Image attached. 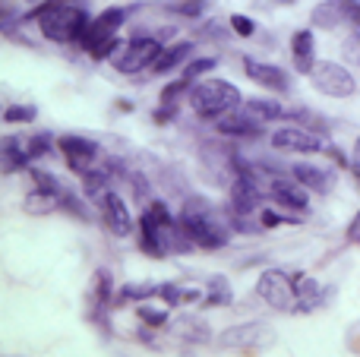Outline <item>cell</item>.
<instances>
[{"label": "cell", "instance_id": "obj_1", "mask_svg": "<svg viewBox=\"0 0 360 357\" xmlns=\"http://www.w3.org/2000/svg\"><path fill=\"white\" fill-rule=\"evenodd\" d=\"M29 19H35L41 35L54 44H79L89 25V13L73 0H41L32 6Z\"/></svg>", "mask_w": 360, "mask_h": 357}, {"label": "cell", "instance_id": "obj_2", "mask_svg": "<svg viewBox=\"0 0 360 357\" xmlns=\"http://www.w3.org/2000/svg\"><path fill=\"white\" fill-rule=\"evenodd\" d=\"M190 108L199 120H215L221 117L224 111L240 105V89L228 79H202L190 89Z\"/></svg>", "mask_w": 360, "mask_h": 357}, {"label": "cell", "instance_id": "obj_3", "mask_svg": "<svg viewBox=\"0 0 360 357\" xmlns=\"http://www.w3.org/2000/svg\"><path fill=\"white\" fill-rule=\"evenodd\" d=\"M162 48H165V44L158 41L155 35H136V38H130V41H127V48L120 51L111 63H114V70H117V73L136 76V73H143V70L155 67Z\"/></svg>", "mask_w": 360, "mask_h": 357}, {"label": "cell", "instance_id": "obj_4", "mask_svg": "<svg viewBox=\"0 0 360 357\" xmlns=\"http://www.w3.org/2000/svg\"><path fill=\"white\" fill-rule=\"evenodd\" d=\"M256 297L262 304H269L272 310H281V313H294V304H297L291 275L281 269H266L256 278Z\"/></svg>", "mask_w": 360, "mask_h": 357}, {"label": "cell", "instance_id": "obj_5", "mask_svg": "<svg viewBox=\"0 0 360 357\" xmlns=\"http://www.w3.org/2000/svg\"><path fill=\"white\" fill-rule=\"evenodd\" d=\"M310 82L316 92L329 95V98H351V95L357 92V79L351 76V70L335 60H316V67H313V73H310Z\"/></svg>", "mask_w": 360, "mask_h": 357}, {"label": "cell", "instance_id": "obj_6", "mask_svg": "<svg viewBox=\"0 0 360 357\" xmlns=\"http://www.w3.org/2000/svg\"><path fill=\"white\" fill-rule=\"evenodd\" d=\"M269 200H272L278 209L291 212V215L294 212L297 215L310 212V190H307L300 181H294L291 171H288V174L272 171V181H269Z\"/></svg>", "mask_w": 360, "mask_h": 357}, {"label": "cell", "instance_id": "obj_7", "mask_svg": "<svg viewBox=\"0 0 360 357\" xmlns=\"http://www.w3.org/2000/svg\"><path fill=\"white\" fill-rule=\"evenodd\" d=\"M275 152H297V155H316V152L326 149L323 143V133L310 130V126H300V124H291V126H278V130L269 136Z\"/></svg>", "mask_w": 360, "mask_h": 357}, {"label": "cell", "instance_id": "obj_8", "mask_svg": "<svg viewBox=\"0 0 360 357\" xmlns=\"http://www.w3.org/2000/svg\"><path fill=\"white\" fill-rule=\"evenodd\" d=\"M266 190H262V183L256 181V177L250 174H237L234 181L228 183V202H231V212L234 215H243V219H250V215H256L262 209V200H266Z\"/></svg>", "mask_w": 360, "mask_h": 357}, {"label": "cell", "instance_id": "obj_9", "mask_svg": "<svg viewBox=\"0 0 360 357\" xmlns=\"http://www.w3.org/2000/svg\"><path fill=\"white\" fill-rule=\"evenodd\" d=\"M124 19H127L124 6H108V10H101L98 16H92L89 25H86V32H82V38H79V51L92 54L101 41H108V38L117 35L120 25H124Z\"/></svg>", "mask_w": 360, "mask_h": 357}, {"label": "cell", "instance_id": "obj_10", "mask_svg": "<svg viewBox=\"0 0 360 357\" xmlns=\"http://www.w3.org/2000/svg\"><path fill=\"white\" fill-rule=\"evenodd\" d=\"M57 149H60L63 162H67V168L73 171V174H86L89 168H95L98 152H101L98 143H92V139H86V136H73V133L57 139Z\"/></svg>", "mask_w": 360, "mask_h": 357}, {"label": "cell", "instance_id": "obj_11", "mask_svg": "<svg viewBox=\"0 0 360 357\" xmlns=\"http://www.w3.org/2000/svg\"><path fill=\"white\" fill-rule=\"evenodd\" d=\"M243 73H247L256 86H262L272 95L291 92V76L281 67H275V63H262V60H253V57H243Z\"/></svg>", "mask_w": 360, "mask_h": 357}, {"label": "cell", "instance_id": "obj_12", "mask_svg": "<svg viewBox=\"0 0 360 357\" xmlns=\"http://www.w3.org/2000/svg\"><path fill=\"white\" fill-rule=\"evenodd\" d=\"M212 124H215L218 136H231V139H253V136H259L262 133V126L256 124V120L250 117L240 105L231 108V111H224L221 117H215Z\"/></svg>", "mask_w": 360, "mask_h": 357}, {"label": "cell", "instance_id": "obj_13", "mask_svg": "<svg viewBox=\"0 0 360 357\" xmlns=\"http://www.w3.org/2000/svg\"><path fill=\"white\" fill-rule=\"evenodd\" d=\"M272 342V332L259 323H243V326H231L218 335L221 348H262Z\"/></svg>", "mask_w": 360, "mask_h": 357}, {"label": "cell", "instance_id": "obj_14", "mask_svg": "<svg viewBox=\"0 0 360 357\" xmlns=\"http://www.w3.org/2000/svg\"><path fill=\"white\" fill-rule=\"evenodd\" d=\"M98 215L105 221V228L114 234V238H130L133 234V215L127 209V202L120 200L117 193H111L105 202L98 206Z\"/></svg>", "mask_w": 360, "mask_h": 357}, {"label": "cell", "instance_id": "obj_15", "mask_svg": "<svg viewBox=\"0 0 360 357\" xmlns=\"http://www.w3.org/2000/svg\"><path fill=\"white\" fill-rule=\"evenodd\" d=\"M291 177L304 183L310 193H329V190L335 187V171L323 168V164H313V162H294Z\"/></svg>", "mask_w": 360, "mask_h": 357}, {"label": "cell", "instance_id": "obj_16", "mask_svg": "<svg viewBox=\"0 0 360 357\" xmlns=\"http://www.w3.org/2000/svg\"><path fill=\"white\" fill-rule=\"evenodd\" d=\"M82 177V196L92 202L95 209L114 193V171L111 168H89Z\"/></svg>", "mask_w": 360, "mask_h": 357}, {"label": "cell", "instance_id": "obj_17", "mask_svg": "<svg viewBox=\"0 0 360 357\" xmlns=\"http://www.w3.org/2000/svg\"><path fill=\"white\" fill-rule=\"evenodd\" d=\"M291 60L300 76L313 73V67H316V38H313V29H300L291 35Z\"/></svg>", "mask_w": 360, "mask_h": 357}, {"label": "cell", "instance_id": "obj_18", "mask_svg": "<svg viewBox=\"0 0 360 357\" xmlns=\"http://www.w3.org/2000/svg\"><path fill=\"white\" fill-rule=\"evenodd\" d=\"M240 108H243V111H247L259 126H269L272 120H281V117L288 114L285 105H281L278 98H272V95H269V98H243Z\"/></svg>", "mask_w": 360, "mask_h": 357}, {"label": "cell", "instance_id": "obj_19", "mask_svg": "<svg viewBox=\"0 0 360 357\" xmlns=\"http://www.w3.org/2000/svg\"><path fill=\"white\" fill-rule=\"evenodd\" d=\"M139 250L152 259L168 257V253H165V244H162V228H158V221L152 219L149 212H143V219H139Z\"/></svg>", "mask_w": 360, "mask_h": 357}, {"label": "cell", "instance_id": "obj_20", "mask_svg": "<svg viewBox=\"0 0 360 357\" xmlns=\"http://www.w3.org/2000/svg\"><path fill=\"white\" fill-rule=\"evenodd\" d=\"M294 291H297V304H294V313H310L319 307V282L304 272H294L291 275Z\"/></svg>", "mask_w": 360, "mask_h": 357}, {"label": "cell", "instance_id": "obj_21", "mask_svg": "<svg viewBox=\"0 0 360 357\" xmlns=\"http://www.w3.org/2000/svg\"><path fill=\"white\" fill-rule=\"evenodd\" d=\"M193 54V41H174L168 44V48H162V54H158L155 67H152V73L155 76H165V73H174L180 63H186Z\"/></svg>", "mask_w": 360, "mask_h": 357}, {"label": "cell", "instance_id": "obj_22", "mask_svg": "<svg viewBox=\"0 0 360 357\" xmlns=\"http://www.w3.org/2000/svg\"><path fill=\"white\" fill-rule=\"evenodd\" d=\"M310 22L316 25V29H338V25H345L348 19H345V10H342V0H323V4L316 6V10L310 13Z\"/></svg>", "mask_w": 360, "mask_h": 357}, {"label": "cell", "instance_id": "obj_23", "mask_svg": "<svg viewBox=\"0 0 360 357\" xmlns=\"http://www.w3.org/2000/svg\"><path fill=\"white\" fill-rule=\"evenodd\" d=\"M57 209H60V196L48 193V190H38V187H32L22 200L25 215H51V212H57Z\"/></svg>", "mask_w": 360, "mask_h": 357}, {"label": "cell", "instance_id": "obj_24", "mask_svg": "<svg viewBox=\"0 0 360 357\" xmlns=\"http://www.w3.org/2000/svg\"><path fill=\"white\" fill-rule=\"evenodd\" d=\"M29 168V152L19 139L6 136L4 139V174H13V171H25Z\"/></svg>", "mask_w": 360, "mask_h": 357}, {"label": "cell", "instance_id": "obj_25", "mask_svg": "<svg viewBox=\"0 0 360 357\" xmlns=\"http://www.w3.org/2000/svg\"><path fill=\"white\" fill-rule=\"evenodd\" d=\"M205 297H202V307H231V301H234V294H231V285L224 282L221 275L209 278V285H205Z\"/></svg>", "mask_w": 360, "mask_h": 357}, {"label": "cell", "instance_id": "obj_26", "mask_svg": "<svg viewBox=\"0 0 360 357\" xmlns=\"http://www.w3.org/2000/svg\"><path fill=\"white\" fill-rule=\"evenodd\" d=\"M174 332L180 335V339H186V342H209L212 339L209 326H205L202 320H196V316H184V320H177Z\"/></svg>", "mask_w": 360, "mask_h": 357}, {"label": "cell", "instance_id": "obj_27", "mask_svg": "<svg viewBox=\"0 0 360 357\" xmlns=\"http://www.w3.org/2000/svg\"><path fill=\"white\" fill-rule=\"evenodd\" d=\"M95 307H114V278L108 269L95 272Z\"/></svg>", "mask_w": 360, "mask_h": 357}, {"label": "cell", "instance_id": "obj_28", "mask_svg": "<svg viewBox=\"0 0 360 357\" xmlns=\"http://www.w3.org/2000/svg\"><path fill=\"white\" fill-rule=\"evenodd\" d=\"M190 89H193V79L190 76H180V79L168 82V86L162 89L158 101H162V105H180V98H190Z\"/></svg>", "mask_w": 360, "mask_h": 357}, {"label": "cell", "instance_id": "obj_29", "mask_svg": "<svg viewBox=\"0 0 360 357\" xmlns=\"http://www.w3.org/2000/svg\"><path fill=\"white\" fill-rule=\"evenodd\" d=\"M29 177H32V187H38V190H48V193H57V196L67 193V187H63V183L57 181L54 174H51V171L29 168Z\"/></svg>", "mask_w": 360, "mask_h": 357}, {"label": "cell", "instance_id": "obj_30", "mask_svg": "<svg viewBox=\"0 0 360 357\" xmlns=\"http://www.w3.org/2000/svg\"><path fill=\"white\" fill-rule=\"evenodd\" d=\"M89 206H92V202H89V200L82 202L79 196H76V193H70V190L60 196V209H63V212L76 215V219H82V221H86V219H92V212H89Z\"/></svg>", "mask_w": 360, "mask_h": 357}, {"label": "cell", "instance_id": "obj_31", "mask_svg": "<svg viewBox=\"0 0 360 357\" xmlns=\"http://www.w3.org/2000/svg\"><path fill=\"white\" fill-rule=\"evenodd\" d=\"M205 6H209V0H174V4L168 6L171 13H177V16H186V19H196L205 13Z\"/></svg>", "mask_w": 360, "mask_h": 357}, {"label": "cell", "instance_id": "obj_32", "mask_svg": "<svg viewBox=\"0 0 360 357\" xmlns=\"http://www.w3.org/2000/svg\"><path fill=\"white\" fill-rule=\"evenodd\" d=\"M35 117H38V111L32 105H10L4 111L6 124H35Z\"/></svg>", "mask_w": 360, "mask_h": 357}, {"label": "cell", "instance_id": "obj_33", "mask_svg": "<svg viewBox=\"0 0 360 357\" xmlns=\"http://www.w3.org/2000/svg\"><path fill=\"white\" fill-rule=\"evenodd\" d=\"M215 67H218V57H193V60H186L184 76H190V79L196 82L199 76H202V73H212Z\"/></svg>", "mask_w": 360, "mask_h": 357}, {"label": "cell", "instance_id": "obj_34", "mask_svg": "<svg viewBox=\"0 0 360 357\" xmlns=\"http://www.w3.org/2000/svg\"><path fill=\"white\" fill-rule=\"evenodd\" d=\"M136 313H139V320H143L149 329H162V326H168V310H152L146 301L139 304Z\"/></svg>", "mask_w": 360, "mask_h": 357}, {"label": "cell", "instance_id": "obj_35", "mask_svg": "<svg viewBox=\"0 0 360 357\" xmlns=\"http://www.w3.org/2000/svg\"><path fill=\"white\" fill-rule=\"evenodd\" d=\"M25 152H29V162H35V158H44L51 152V136H48V133H35V136L25 143Z\"/></svg>", "mask_w": 360, "mask_h": 357}, {"label": "cell", "instance_id": "obj_36", "mask_svg": "<svg viewBox=\"0 0 360 357\" xmlns=\"http://www.w3.org/2000/svg\"><path fill=\"white\" fill-rule=\"evenodd\" d=\"M231 32L234 35H240V38H250V35H256V22L250 16H243V13H231Z\"/></svg>", "mask_w": 360, "mask_h": 357}, {"label": "cell", "instance_id": "obj_37", "mask_svg": "<svg viewBox=\"0 0 360 357\" xmlns=\"http://www.w3.org/2000/svg\"><path fill=\"white\" fill-rule=\"evenodd\" d=\"M288 221H294V215H278L275 209H259V225L266 228V231H272V228H278V225H288Z\"/></svg>", "mask_w": 360, "mask_h": 357}, {"label": "cell", "instance_id": "obj_38", "mask_svg": "<svg viewBox=\"0 0 360 357\" xmlns=\"http://www.w3.org/2000/svg\"><path fill=\"white\" fill-rule=\"evenodd\" d=\"M158 297L165 304H171V307H177L180 297H184V288H177V285H158Z\"/></svg>", "mask_w": 360, "mask_h": 357}, {"label": "cell", "instance_id": "obj_39", "mask_svg": "<svg viewBox=\"0 0 360 357\" xmlns=\"http://www.w3.org/2000/svg\"><path fill=\"white\" fill-rule=\"evenodd\" d=\"M326 155H329V158H332V162H335V164H338V168H351V158H348V155H345V152H342V149H338V145H326Z\"/></svg>", "mask_w": 360, "mask_h": 357}, {"label": "cell", "instance_id": "obj_40", "mask_svg": "<svg viewBox=\"0 0 360 357\" xmlns=\"http://www.w3.org/2000/svg\"><path fill=\"white\" fill-rule=\"evenodd\" d=\"M345 240H348V244H360V209H357L354 219H351L348 231H345Z\"/></svg>", "mask_w": 360, "mask_h": 357}, {"label": "cell", "instance_id": "obj_41", "mask_svg": "<svg viewBox=\"0 0 360 357\" xmlns=\"http://www.w3.org/2000/svg\"><path fill=\"white\" fill-rule=\"evenodd\" d=\"M174 114H177V105H162V108L155 111V124H168Z\"/></svg>", "mask_w": 360, "mask_h": 357}, {"label": "cell", "instance_id": "obj_42", "mask_svg": "<svg viewBox=\"0 0 360 357\" xmlns=\"http://www.w3.org/2000/svg\"><path fill=\"white\" fill-rule=\"evenodd\" d=\"M351 174H354V181H357V187H360V162H351Z\"/></svg>", "mask_w": 360, "mask_h": 357}, {"label": "cell", "instance_id": "obj_43", "mask_svg": "<svg viewBox=\"0 0 360 357\" xmlns=\"http://www.w3.org/2000/svg\"><path fill=\"white\" fill-rule=\"evenodd\" d=\"M351 162H360V136H357V143H354V158Z\"/></svg>", "mask_w": 360, "mask_h": 357}, {"label": "cell", "instance_id": "obj_44", "mask_svg": "<svg viewBox=\"0 0 360 357\" xmlns=\"http://www.w3.org/2000/svg\"><path fill=\"white\" fill-rule=\"evenodd\" d=\"M278 6H288V4H297V0H275Z\"/></svg>", "mask_w": 360, "mask_h": 357}, {"label": "cell", "instance_id": "obj_45", "mask_svg": "<svg viewBox=\"0 0 360 357\" xmlns=\"http://www.w3.org/2000/svg\"><path fill=\"white\" fill-rule=\"evenodd\" d=\"M25 4H32V6H35V4H41V0H25Z\"/></svg>", "mask_w": 360, "mask_h": 357}]
</instances>
